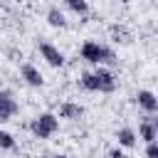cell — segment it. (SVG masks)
Listing matches in <instances>:
<instances>
[{
  "instance_id": "6da1fadb",
  "label": "cell",
  "mask_w": 158,
  "mask_h": 158,
  "mask_svg": "<svg viewBox=\"0 0 158 158\" xmlns=\"http://www.w3.org/2000/svg\"><path fill=\"white\" fill-rule=\"evenodd\" d=\"M81 59H84V62H91V64H96V67H101V64H114V62H116L114 52H111L109 47L99 44V42H84V44H81Z\"/></svg>"
},
{
  "instance_id": "7a4b0ae2",
  "label": "cell",
  "mask_w": 158,
  "mask_h": 158,
  "mask_svg": "<svg viewBox=\"0 0 158 158\" xmlns=\"http://www.w3.org/2000/svg\"><path fill=\"white\" fill-rule=\"evenodd\" d=\"M59 128V118L54 116V114H40L32 123H30V131H32V136L35 138H49L54 131Z\"/></svg>"
},
{
  "instance_id": "3957f363",
  "label": "cell",
  "mask_w": 158,
  "mask_h": 158,
  "mask_svg": "<svg viewBox=\"0 0 158 158\" xmlns=\"http://www.w3.org/2000/svg\"><path fill=\"white\" fill-rule=\"evenodd\" d=\"M15 114H17V101H15V96H12L10 91L0 89V123L10 121Z\"/></svg>"
},
{
  "instance_id": "277c9868",
  "label": "cell",
  "mask_w": 158,
  "mask_h": 158,
  "mask_svg": "<svg viewBox=\"0 0 158 158\" xmlns=\"http://www.w3.org/2000/svg\"><path fill=\"white\" fill-rule=\"evenodd\" d=\"M40 54H42V59H44L49 67H62V64H64V54H62L54 44H49V42H42V44H40Z\"/></svg>"
},
{
  "instance_id": "5b68a950",
  "label": "cell",
  "mask_w": 158,
  "mask_h": 158,
  "mask_svg": "<svg viewBox=\"0 0 158 158\" xmlns=\"http://www.w3.org/2000/svg\"><path fill=\"white\" fill-rule=\"evenodd\" d=\"M96 79H99V91H104V94H111L114 89H116V77L109 72V69H104V67H96Z\"/></svg>"
},
{
  "instance_id": "8992f818",
  "label": "cell",
  "mask_w": 158,
  "mask_h": 158,
  "mask_svg": "<svg viewBox=\"0 0 158 158\" xmlns=\"http://www.w3.org/2000/svg\"><path fill=\"white\" fill-rule=\"evenodd\" d=\"M20 74H22V79H25L30 86H42V84H44V77H42V72H40L35 64H22V67H20Z\"/></svg>"
},
{
  "instance_id": "52a82bcc",
  "label": "cell",
  "mask_w": 158,
  "mask_h": 158,
  "mask_svg": "<svg viewBox=\"0 0 158 158\" xmlns=\"http://www.w3.org/2000/svg\"><path fill=\"white\" fill-rule=\"evenodd\" d=\"M136 101H138V106H141L143 111H148V114H153V111H158V96H156L153 91H148V89H143V91H138V96H136Z\"/></svg>"
},
{
  "instance_id": "ba28073f",
  "label": "cell",
  "mask_w": 158,
  "mask_h": 158,
  "mask_svg": "<svg viewBox=\"0 0 158 158\" xmlns=\"http://www.w3.org/2000/svg\"><path fill=\"white\" fill-rule=\"evenodd\" d=\"M59 116L67 118V121H77V118L84 116V106L81 104H74V101H64L59 106Z\"/></svg>"
},
{
  "instance_id": "9c48e42d",
  "label": "cell",
  "mask_w": 158,
  "mask_h": 158,
  "mask_svg": "<svg viewBox=\"0 0 158 158\" xmlns=\"http://www.w3.org/2000/svg\"><path fill=\"white\" fill-rule=\"evenodd\" d=\"M138 136L146 141V143H156V138H158V133H156V128H153V123L146 118V121H141V126H138Z\"/></svg>"
},
{
  "instance_id": "30bf717a",
  "label": "cell",
  "mask_w": 158,
  "mask_h": 158,
  "mask_svg": "<svg viewBox=\"0 0 158 158\" xmlns=\"http://www.w3.org/2000/svg\"><path fill=\"white\" fill-rule=\"evenodd\" d=\"M47 22H49L52 27H64V25H67V20H64V12H62L57 5H52V7L47 10Z\"/></svg>"
},
{
  "instance_id": "8fae6325",
  "label": "cell",
  "mask_w": 158,
  "mask_h": 158,
  "mask_svg": "<svg viewBox=\"0 0 158 158\" xmlns=\"http://www.w3.org/2000/svg\"><path fill=\"white\" fill-rule=\"evenodd\" d=\"M116 138H118V146H126V148L136 146V131L133 128H118Z\"/></svg>"
},
{
  "instance_id": "7c38bea8",
  "label": "cell",
  "mask_w": 158,
  "mask_h": 158,
  "mask_svg": "<svg viewBox=\"0 0 158 158\" xmlns=\"http://www.w3.org/2000/svg\"><path fill=\"white\" fill-rule=\"evenodd\" d=\"M79 81H81V86H84L86 91H99V79H96L94 72H84Z\"/></svg>"
},
{
  "instance_id": "4fadbf2b",
  "label": "cell",
  "mask_w": 158,
  "mask_h": 158,
  "mask_svg": "<svg viewBox=\"0 0 158 158\" xmlns=\"http://www.w3.org/2000/svg\"><path fill=\"white\" fill-rule=\"evenodd\" d=\"M67 7H69L72 12H77V15H86L89 2H86V0H67Z\"/></svg>"
},
{
  "instance_id": "5bb4252c",
  "label": "cell",
  "mask_w": 158,
  "mask_h": 158,
  "mask_svg": "<svg viewBox=\"0 0 158 158\" xmlns=\"http://www.w3.org/2000/svg\"><path fill=\"white\" fill-rule=\"evenodd\" d=\"M0 148L2 151H15V136L7 131H0Z\"/></svg>"
},
{
  "instance_id": "9a60e30c",
  "label": "cell",
  "mask_w": 158,
  "mask_h": 158,
  "mask_svg": "<svg viewBox=\"0 0 158 158\" xmlns=\"http://www.w3.org/2000/svg\"><path fill=\"white\" fill-rule=\"evenodd\" d=\"M111 35L116 37V42H128V32H126L123 27H116V25H114V27H111Z\"/></svg>"
},
{
  "instance_id": "2e32d148",
  "label": "cell",
  "mask_w": 158,
  "mask_h": 158,
  "mask_svg": "<svg viewBox=\"0 0 158 158\" xmlns=\"http://www.w3.org/2000/svg\"><path fill=\"white\" fill-rule=\"evenodd\" d=\"M146 158H158V141L146 146Z\"/></svg>"
},
{
  "instance_id": "e0dca14e",
  "label": "cell",
  "mask_w": 158,
  "mask_h": 158,
  "mask_svg": "<svg viewBox=\"0 0 158 158\" xmlns=\"http://www.w3.org/2000/svg\"><path fill=\"white\" fill-rule=\"evenodd\" d=\"M109 158H131V156H126V153L118 151V148H111V151H109Z\"/></svg>"
},
{
  "instance_id": "ac0fdd59",
  "label": "cell",
  "mask_w": 158,
  "mask_h": 158,
  "mask_svg": "<svg viewBox=\"0 0 158 158\" xmlns=\"http://www.w3.org/2000/svg\"><path fill=\"white\" fill-rule=\"evenodd\" d=\"M151 123H153V128H156V133H158V116H153V118H151Z\"/></svg>"
},
{
  "instance_id": "d6986e66",
  "label": "cell",
  "mask_w": 158,
  "mask_h": 158,
  "mask_svg": "<svg viewBox=\"0 0 158 158\" xmlns=\"http://www.w3.org/2000/svg\"><path fill=\"white\" fill-rule=\"evenodd\" d=\"M49 158H69V156H64V153H54V156H49Z\"/></svg>"
},
{
  "instance_id": "ffe728a7",
  "label": "cell",
  "mask_w": 158,
  "mask_h": 158,
  "mask_svg": "<svg viewBox=\"0 0 158 158\" xmlns=\"http://www.w3.org/2000/svg\"><path fill=\"white\" fill-rule=\"evenodd\" d=\"M156 37H158V35H156Z\"/></svg>"
}]
</instances>
